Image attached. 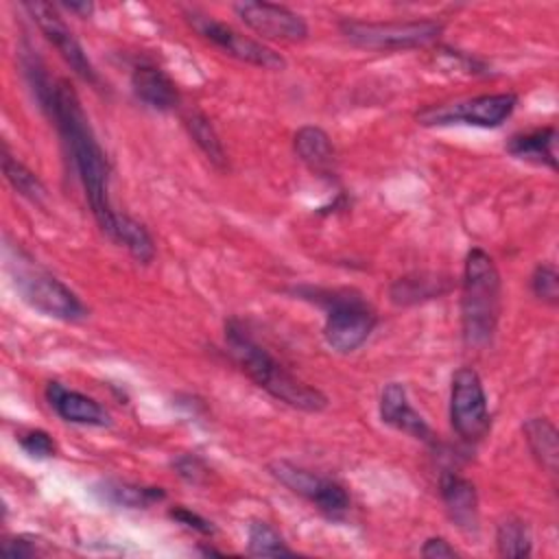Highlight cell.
Segmentation results:
<instances>
[{"label":"cell","mask_w":559,"mask_h":559,"mask_svg":"<svg viewBox=\"0 0 559 559\" xmlns=\"http://www.w3.org/2000/svg\"><path fill=\"white\" fill-rule=\"evenodd\" d=\"M496 546H498V555L502 557H511V559L528 557L533 550L528 526L513 515L502 520L496 528Z\"/></svg>","instance_id":"484cf974"},{"label":"cell","mask_w":559,"mask_h":559,"mask_svg":"<svg viewBox=\"0 0 559 559\" xmlns=\"http://www.w3.org/2000/svg\"><path fill=\"white\" fill-rule=\"evenodd\" d=\"M502 306V282L491 255L478 247L469 249L463 266L461 325L463 338L472 347L491 341Z\"/></svg>","instance_id":"3957f363"},{"label":"cell","mask_w":559,"mask_h":559,"mask_svg":"<svg viewBox=\"0 0 559 559\" xmlns=\"http://www.w3.org/2000/svg\"><path fill=\"white\" fill-rule=\"evenodd\" d=\"M293 146L297 157L317 175L321 177H330L334 175L336 168V153L332 146L330 135L314 124H306L301 127L295 138H293Z\"/></svg>","instance_id":"e0dca14e"},{"label":"cell","mask_w":559,"mask_h":559,"mask_svg":"<svg viewBox=\"0 0 559 559\" xmlns=\"http://www.w3.org/2000/svg\"><path fill=\"white\" fill-rule=\"evenodd\" d=\"M299 295L325 308L323 336L325 343L338 354H349L358 349L378 323L376 310L356 290L299 288Z\"/></svg>","instance_id":"277c9868"},{"label":"cell","mask_w":559,"mask_h":559,"mask_svg":"<svg viewBox=\"0 0 559 559\" xmlns=\"http://www.w3.org/2000/svg\"><path fill=\"white\" fill-rule=\"evenodd\" d=\"M238 17L262 37L280 41H304L308 37L306 20L284 4L275 2H238Z\"/></svg>","instance_id":"7c38bea8"},{"label":"cell","mask_w":559,"mask_h":559,"mask_svg":"<svg viewBox=\"0 0 559 559\" xmlns=\"http://www.w3.org/2000/svg\"><path fill=\"white\" fill-rule=\"evenodd\" d=\"M507 153L518 159L544 164L550 170H557V129L544 127L528 133H518L507 142Z\"/></svg>","instance_id":"d6986e66"},{"label":"cell","mask_w":559,"mask_h":559,"mask_svg":"<svg viewBox=\"0 0 559 559\" xmlns=\"http://www.w3.org/2000/svg\"><path fill=\"white\" fill-rule=\"evenodd\" d=\"M225 343L238 367L275 400L306 413H319L328 406V397L319 389L295 378L245 330L240 321L229 319L225 323Z\"/></svg>","instance_id":"7a4b0ae2"},{"label":"cell","mask_w":559,"mask_h":559,"mask_svg":"<svg viewBox=\"0 0 559 559\" xmlns=\"http://www.w3.org/2000/svg\"><path fill=\"white\" fill-rule=\"evenodd\" d=\"M456 548L450 546V542H445L443 537H430L424 542L421 546V557L428 559H441V557H456Z\"/></svg>","instance_id":"1f68e13d"},{"label":"cell","mask_w":559,"mask_h":559,"mask_svg":"<svg viewBox=\"0 0 559 559\" xmlns=\"http://www.w3.org/2000/svg\"><path fill=\"white\" fill-rule=\"evenodd\" d=\"M531 288L535 293L537 299L555 306L559 301V275L555 271V266L550 264H539L535 271H533V277H531Z\"/></svg>","instance_id":"4316f807"},{"label":"cell","mask_w":559,"mask_h":559,"mask_svg":"<svg viewBox=\"0 0 559 559\" xmlns=\"http://www.w3.org/2000/svg\"><path fill=\"white\" fill-rule=\"evenodd\" d=\"M61 7L68 9V11H72V13H79V15H83V17H87V15L94 11L92 2H63Z\"/></svg>","instance_id":"d6a6232c"},{"label":"cell","mask_w":559,"mask_h":559,"mask_svg":"<svg viewBox=\"0 0 559 559\" xmlns=\"http://www.w3.org/2000/svg\"><path fill=\"white\" fill-rule=\"evenodd\" d=\"M168 515L177 524H181V526H186V528H190V531H194L199 535H214L216 533V528H214V524L210 520H205L203 515H199V513H194V511H190L186 507H173L168 511Z\"/></svg>","instance_id":"f546056e"},{"label":"cell","mask_w":559,"mask_h":559,"mask_svg":"<svg viewBox=\"0 0 559 559\" xmlns=\"http://www.w3.org/2000/svg\"><path fill=\"white\" fill-rule=\"evenodd\" d=\"M343 37L367 50H408L432 44L443 24L437 20H389V22H369V20H343L338 24Z\"/></svg>","instance_id":"8992f818"},{"label":"cell","mask_w":559,"mask_h":559,"mask_svg":"<svg viewBox=\"0 0 559 559\" xmlns=\"http://www.w3.org/2000/svg\"><path fill=\"white\" fill-rule=\"evenodd\" d=\"M2 555L9 559H28V557L37 555V546L33 542H28L26 537H13V539L2 542Z\"/></svg>","instance_id":"4dcf8cb0"},{"label":"cell","mask_w":559,"mask_h":559,"mask_svg":"<svg viewBox=\"0 0 559 559\" xmlns=\"http://www.w3.org/2000/svg\"><path fill=\"white\" fill-rule=\"evenodd\" d=\"M439 489H441V500L445 504L448 518L463 533L476 535L478 533V496H476L474 483L454 472H445L441 476Z\"/></svg>","instance_id":"9a60e30c"},{"label":"cell","mask_w":559,"mask_h":559,"mask_svg":"<svg viewBox=\"0 0 559 559\" xmlns=\"http://www.w3.org/2000/svg\"><path fill=\"white\" fill-rule=\"evenodd\" d=\"M94 491L114 507L124 509H148L155 502H162L166 498V491L162 487H146V485H133L124 480H103L94 487Z\"/></svg>","instance_id":"44dd1931"},{"label":"cell","mask_w":559,"mask_h":559,"mask_svg":"<svg viewBox=\"0 0 559 559\" xmlns=\"http://www.w3.org/2000/svg\"><path fill=\"white\" fill-rule=\"evenodd\" d=\"M131 90L135 98L153 111H170L179 105L177 85L155 66H138L131 74Z\"/></svg>","instance_id":"2e32d148"},{"label":"cell","mask_w":559,"mask_h":559,"mask_svg":"<svg viewBox=\"0 0 559 559\" xmlns=\"http://www.w3.org/2000/svg\"><path fill=\"white\" fill-rule=\"evenodd\" d=\"M183 124L190 133V138L194 140V144L201 148V153L216 166V168H225L227 166V157H225V148L223 142L218 138V133L214 131L212 122L199 114V111H190L183 118Z\"/></svg>","instance_id":"cb8c5ba5"},{"label":"cell","mask_w":559,"mask_h":559,"mask_svg":"<svg viewBox=\"0 0 559 559\" xmlns=\"http://www.w3.org/2000/svg\"><path fill=\"white\" fill-rule=\"evenodd\" d=\"M247 552L253 557H290L293 548L284 537L264 520H251L247 526Z\"/></svg>","instance_id":"d4e9b609"},{"label":"cell","mask_w":559,"mask_h":559,"mask_svg":"<svg viewBox=\"0 0 559 559\" xmlns=\"http://www.w3.org/2000/svg\"><path fill=\"white\" fill-rule=\"evenodd\" d=\"M46 400L50 408L70 424L81 426H109V413L90 395L68 389L61 382H48L46 384Z\"/></svg>","instance_id":"5bb4252c"},{"label":"cell","mask_w":559,"mask_h":559,"mask_svg":"<svg viewBox=\"0 0 559 559\" xmlns=\"http://www.w3.org/2000/svg\"><path fill=\"white\" fill-rule=\"evenodd\" d=\"M22 7L31 15V20L37 24V28L44 33V37L57 48V52L70 66V70L85 83L100 87V76H98L94 63L90 61L83 46L79 44L74 33L68 28L63 17L59 15L57 7L50 2H41V0H31V2H24Z\"/></svg>","instance_id":"8fae6325"},{"label":"cell","mask_w":559,"mask_h":559,"mask_svg":"<svg viewBox=\"0 0 559 559\" xmlns=\"http://www.w3.org/2000/svg\"><path fill=\"white\" fill-rule=\"evenodd\" d=\"M173 467H175V472H177L186 483H190V485H201V483H205V478H207V467H205V463H203L199 456H194V454H181V456H177V459L173 461Z\"/></svg>","instance_id":"f1b7e54d"},{"label":"cell","mask_w":559,"mask_h":559,"mask_svg":"<svg viewBox=\"0 0 559 559\" xmlns=\"http://www.w3.org/2000/svg\"><path fill=\"white\" fill-rule=\"evenodd\" d=\"M526 445L535 461L550 474L557 476L559 465V437L557 428L546 417H531L522 426Z\"/></svg>","instance_id":"ffe728a7"},{"label":"cell","mask_w":559,"mask_h":559,"mask_svg":"<svg viewBox=\"0 0 559 559\" xmlns=\"http://www.w3.org/2000/svg\"><path fill=\"white\" fill-rule=\"evenodd\" d=\"M269 472L293 493L312 502L330 520H341L349 511V493L332 478L317 476L314 472L290 461H273L269 463Z\"/></svg>","instance_id":"30bf717a"},{"label":"cell","mask_w":559,"mask_h":559,"mask_svg":"<svg viewBox=\"0 0 559 559\" xmlns=\"http://www.w3.org/2000/svg\"><path fill=\"white\" fill-rule=\"evenodd\" d=\"M450 424L467 443H476L489 432L491 419L487 411V395L478 373L472 367H461L452 376Z\"/></svg>","instance_id":"9c48e42d"},{"label":"cell","mask_w":559,"mask_h":559,"mask_svg":"<svg viewBox=\"0 0 559 559\" xmlns=\"http://www.w3.org/2000/svg\"><path fill=\"white\" fill-rule=\"evenodd\" d=\"M109 238L114 242L122 245L142 264H148L155 258V245H153L151 234L146 231V227L142 223L133 221L127 214L118 212L116 225H114V231Z\"/></svg>","instance_id":"7402d4cb"},{"label":"cell","mask_w":559,"mask_h":559,"mask_svg":"<svg viewBox=\"0 0 559 559\" xmlns=\"http://www.w3.org/2000/svg\"><path fill=\"white\" fill-rule=\"evenodd\" d=\"M380 419L386 426H391V428H395V430H400V432H404L413 439H419V441H426V443L435 441V435H432L430 426L411 406L406 389L400 382L384 384V389L380 393Z\"/></svg>","instance_id":"4fadbf2b"},{"label":"cell","mask_w":559,"mask_h":559,"mask_svg":"<svg viewBox=\"0 0 559 559\" xmlns=\"http://www.w3.org/2000/svg\"><path fill=\"white\" fill-rule=\"evenodd\" d=\"M518 96L513 92L480 94L467 100H456L450 105H430L415 114L417 122L424 127H445V124H472L483 129L500 127L515 109Z\"/></svg>","instance_id":"52a82bcc"},{"label":"cell","mask_w":559,"mask_h":559,"mask_svg":"<svg viewBox=\"0 0 559 559\" xmlns=\"http://www.w3.org/2000/svg\"><path fill=\"white\" fill-rule=\"evenodd\" d=\"M2 170H4L7 181L13 186V190L17 194H22L24 199H28L35 205H44L46 186L31 168H26L17 157H13L7 146H2Z\"/></svg>","instance_id":"603a6c76"},{"label":"cell","mask_w":559,"mask_h":559,"mask_svg":"<svg viewBox=\"0 0 559 559\" xmlns=\"http://www.w3.org/2000/svg\"><path fill=\"white\" fill-rule=\"evenodd\" d=\"M450 288H452V282H450L448 275H441V273H411V275L397 277L391 284L389 297L395 306H413V304H419V301L441 297Z\"/></svg>","instance_id":"ac0fdd59"},{"label":"cell","mask_w":559,"mask_h":559,"mask_svg":"<svg viewBox=\"0 0 559 559\" xmlns=\"http://www.w3.org/2000/svg\"><path fill=\"white\" fill-rule=\"evenodd\" d=\"M17 441H20V448L35 459H50L57 452V443L46 430H28L20 435Z\"/></svg>","instance_id":"83f0119b"},{"label":"cell","mask_w":559,"mask_h":559,"mask_svg":"<svg viewBox=\"0 0 559 559\" xmlns=\"http://www.w3.org/2000/svg\"><path fill=\"white\" fill-rule=\"evenodd\" d=\"M7 262L13 275V284L22 299L39 310L46 317L76 323L87 319L85 304L76 297L74 290H70L63 282H59L55 275L44 271L41 266L33 264V260L24 251H15V260L7 253Z\"/></svg>","instance_id":"5b68a950"},{"label":"cell","mask_w":559,"mask_h":559,"mask_svg":"<svg viewBox=\"0 0 559 559\" xmlns=\"http://www.w3.org/2000/svg\"><path fill=\"white\" fill-rule=\"evenodd\" d=\"M186 20L188 24L210 44H214L216 48H221L223 52H227L229 57L264 68V70H284L286 68V59L275 52L273 48L264 46L262 41L236 31L234 26L214 20L212 15H205L197 9L186 11Z\"/></svg>","instance_id":"ba28073f"},{"label":"cell","mask_w":559,"mask_h":559,"mask_svg":"<svg viewBox=\"0 0 559 559\" xmlns=\"http://www.w3.org/2000/svg\"><path fill=\"white\" fill-rule=\"evenodd\" d=\"M22 68L39 107L61 135L98 227L111 236L118 212L109 201V164L74 87L66 79H50L41 59L28 48L22 52Z\"/></svg>","instance_id":"6da1fadb"}]
</instances>
